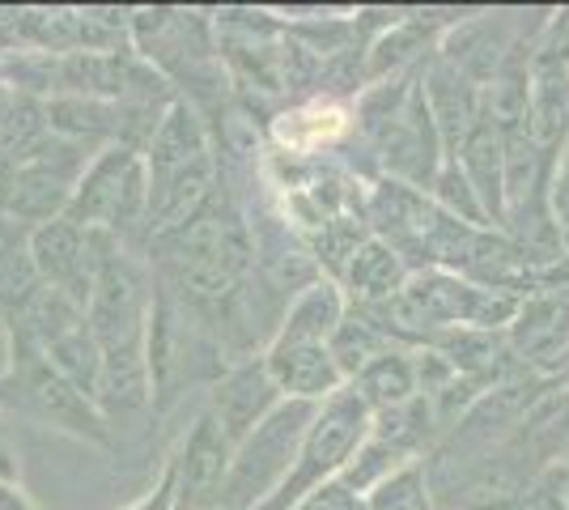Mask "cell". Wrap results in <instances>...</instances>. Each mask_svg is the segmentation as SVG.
Returning a JSON list of instances; mask_svg holds the SVG:
<instances>
[{"mask_svg": "<svg viewBox=\"0 0 569 510\" xmlns=\"http://www.w3.org/2000/svg\"><path fill=\"white\" fill-rule=\"evenodd\" d=\"M370 404L361 400V391L349 383L336 396H328L319 404V413L310 421L307 438L298 447V460L289 468L284 486L256 510H293L298 502H307L315 489L332 486L336 477L357 460V451L366 447L370 438Z\"/></svg>", "mask_w": 569, "mask_h": 510, "instance_id": "6da1fadb", "label": "cell"}, {"mask_svg": "<svg viewBox=\"0 0 569 510\" xmlns=\"http://www.w3.org/2000/svg\"><path fill=\"white\" fill-rule=\"evenodd\" d=\"M0 409L43 421L51 430H64V434L98 442V447H111L107 413L81 388H72L39 349L13 344V366L0 383Z\"/></svg>", "mask_w": 569, "mask_h": 510, "instance_id": "7a4b0ae2", "label": "cell"}, {"mask_svg": "<svg viewBox=\"0 0 569 510\" xmlns=\"http://www.w3.org/2000/svg\"><path fill=\"white\" fill-rule=\"evenodd\" d=\"M64 218L102 234H141L149 218V167L144 149L107 146L90 158Z\"/></svg>", "mask_w": 569, "mask_h": 510, "instance_id": "3957f363", "label": "cell"}, {"mask_svg": "<svg viewBox=\"0 0 569 510\" xmlns=\"http://www.w3.org/2000/svg\"><path fill=\"white\" fill-rule=\"evenodd\" d=\"M315 413H319V404H310V400H281L277 413L268 417L256 434L247 438V442H238L217 510L263 507L284 486V477H289V468L298 460V447H302Z\"/></svg>", "mask_w": 569, "mask_h": 510, "instance_id": "277c9868", "label": "cell"}, {"mask_svg": "<svg viewBox=\"0 0 569 510\" xmlns=\"http://www.w3.org/2000/svg\"><path fill=\"white\" fill-rule=\"evenodd\" d=\"M153 298L158 290L149 272L119 247V239H111L94 268V290H90V311H86L98 344L119 349V344H137L149 337Z\"/></svg>", "mask_w": 569, "mask_h": 510, "instance_id": "5b68a950", "label": "cell"}, {"mask_svg": "<svg viewBox=\"0 0 569 510\" xmlns=\"http://www.w3.org/2000/svg\"><path fill=\"white\" fill-rule=\"evenodd\" d=\"M170 460H174V477H179V507L174 510H217L230 463H234V442L209 409L196 417L191 434Z\"/></svg>", "mask_w": 569, "mask_h": 510, "instance_id": "8992f818", "label": "cell"}, {"mask_svg": "<svg viewBox=\"0 0 569 510\" xmlns=\"http://www.w3.org/2000/svg\"><path fill=\"white\" fill-rule=\"evenodd\" d=\"M281 400V388L272 383V374H268V366L260 358V362L234 366L230 374L217 379L213 391H209V413L221 421V430L230 434L238 451V442H247L256 434L263 421L277 413Z\"/></svg>", "mask_w": 569, "mask_h": 510, "instance_id": "52a82bcc", "label": "cell"}, {"mask_svg": "<svg viewBox=\"0 0 569 510\" xmlns=\"http://www.w3.org/2000/svg\"><path fill=\"white\" fill-rule=\"evenodd\" d=\"M263 366L272 374V383L281 388L284 400H310L323 404L328 396L345 388V374L336 366L328 344H310V340H272Z\"/></svg>", "mask_w": 569, "mask_h": 510, "instance_id": "ba28073f", "label": "cell"}, {"mask_svg": "<svg viewBox=\"0 0 569 510\" xmlns=\"http://www.w3.org/2000/svg\"><path fill=\"white\" fill-rule=\"evenodd\" d=\"M204 158H213V146H209V132H204V120L196 116V107H188L183 98L162 107V120H158L149 146H144L149 183L170 179V174L196 167Z\"/></svg>", "mask_w": 569, "mask_h": 510, "instance_id": "9c48e42d", "label": "cell"}, {"mask_svg": "<svg viewBox=\"0 0 569 510\" xmlns=\"http://www.w3.org/2000/svg\"><path fill=\"white\" fill-rule=\"evenodd\" d=\"M340 323H345V302H340L336 286L319 281V286H310V290L289 307V316H284L277 340H310V344H328V340L336 337V328H340Z\"/></svg>", "mask_w": 569, "mask_h": 510, "instance_id": "30bf717a", "label": "cell"}, {"mask_svg": "<svg viewBox=\"0 0 569 510\" xmlns=\"http://www.w3.org/2000/svg\"><path fill=\"white\" fill-rule=\"evenodd\" d=\"M43 358L69 379L72 388H81L98 404V388H102V344L90 332V323L69 332L64 340H56Z\"/></svg>", "mask_w": 569, "mask_h": 510, "instance_id": "8fae6325", "label": "cell"}, {"mask_svg": "<svg viewBox=\"0 0 569 510\" xmlns=\"http://www.w3.org/2000/svg\"><path fill=\"white\" fill-rule=\"evenodd\" d=\"M51 137V120H48V102H34V98H13L9 116L0 123V158L9 167H22L34 149Z\"/></svg>", "mask_w": 569, "mask_h": 510, "instance_id": "7c38bea8", "label": "cell"}, {"mask_svg": "<svg viewBox=\"0 0 569 510\" xmlns=\"http://www.w3.org/2000/svg\"><path fill=\"white\" fill-rule=\"evenodd\" d=\"M353 388L361 391V400L370 409H400L408 404V396L417 388V374H412V362L400 358V353H382L366 366L353 379Z\"/></svg>", "mask_w": 569, "mask_h": 510, "instance_id": "4fadbf2b", "label": "cell"}, {"mask_svg": "<svg viewBox=\"0 0 569 510\" xmlns=\"http://www.w3.org/2000/svg\"><path fill=\"white\" fill-rule=\"evenodd\" d=\"M403 286V268L396 260V251L382 243L357 247V256L349 260V290L366 302H379V298H396Z\"/></svg>", "mask_w": 569, "mask_h": 510, "instance_id": "5bb4252c", "label": "cell"}, {"mask_svg": "<svg viewBox=\"0 0 569 510\" xmlns=\"http://www.w3.org/2000/svg\"><path fill=\"white\" fill-rule=\"evenodd\" d=\"M328 349H332V358H336V366H340V374H345V379H349V374L357 379V374L375 362V358L387 353V349H382L379 328L361 316L345 319V323L336 328V337L328 340Z\"/></svg>", "mask_w": 569, "mask_h": 510, "instance_id": "9a60e30c", "label": "cell"}, {"mask_svg": "<svg viewBox=\"0 0 569 510\" xmlns=\"http://www.w3.org/2000/svg\"><path fill=\"white\" fill-rule=\"evenodd\" d=\"M43 286H48V281L39 277V268H34V260H30V251L13 256V260H0V319L9 323V319L22 316V307L43 290Z\"/></svg>", "mask_w": 569, "mask_h": 510, "instance_id": "2e32d148", "label": "cell"}, {"mask_svg": "<svg viewBox=\"0 0 569 510\" xmlns=\"http://www.w3.org/2000/svg\"><path fill=\"white\" fill-rule=\"evenodd\" d=\"M370 510H429L426 502V477L417 463H403L396 468L370 498Z\"/></svg>", "mask_w": 569, "mask_h": 510, "instance_id": "e0dca14e", "label": "cell"}, {"mask_svg": "<svg viewBox=\"0 0 569 510\" xmlns=\"http://www.w3.org/2000/svg\"><path fill=\"white\" fill-rule=\"evenodd\" d=\"M340 128H345V116L336 107H310V111H298V116H284L281 141L284 146L310 149L319 146V141H332Z\"/></svg>", "mask_w": 569, "mask_h": 510, "instance_id": "ac0fdd59", "label": "cell"}, {"mask_svg": "<svg viewBox=\"0 0 569 510\" xmlns=\"http://www.w3.org/2000/svg\"><path fill=\"white\" fill-rule=\"evenodd\" d=\"M174 507H179V477H174V460H167L158 486L149 489L144 498H137L128 510H174Z\"/></svg>", "mask_w": 569, "mask_h": 510, "instance_id": "d6986e66", "label": "cell"}, {"mask_svg": "<svg viewBox=\"0 0 569 510\" xmlns=\"http://www.w3.org/2000/svg\"><path fill=\"white\" fill-rule=\"evenodd\" d=\"M293 510H366V507H361V498H357L353 489L332 481V486L315 489L307 502H298Z\"/></svg>", "mask_w": 569, "mask_h": 510, "instance_id": "ffe728a7", "label": "cell"}, {"mask_svg": "<svg viewBox=\"0 0 569 510\" xmlns=\"http://www.w3.org/2000/svg\"><path fill=\"white\" fill-rule=\"evenodd\" d=\"M30 230H34V226H26V221L0 213V260H13V256L30 251Z\"/></svg>", "mask_w": 569, "mask_h": 510, "instance_id": "44dd1931", "label": "cell"}, {"mask_svg": "<svg viewBox=\"0 0 569 510\" xmlns=\"http://www.w3.org/2000/svg\"><path fill=\"white\" fill-rule=\"evenodd\" d=\"M0 481L4 486H22V463H18V451L0 438Z\"/></svg>", "mask_w": 569, "mask_h": 510, "instance_id": "7402d4cb", "label": "cell"}, {"mask_svg": "<svg viewBox=\"0 0 569 510\" xmlns=\"http://www.w3.org/2000/svg\"><path fill=\"white\" fill-rule=\"evenodd\" d=\"M0 510H34V502L26 498L22 486H4L0 481Z\"/></svg>", "mask_w": 569, "mask_h": 510, "instance_id": "603a6c76", "label": "cell"}, {"mask_svg": "<svg viewBox=\"0 0 569 510\" xmlns=\"http://www.w3.org/2000/svg\"><path fill=\"white\" fill-rule=\"evenodd\" d=\"M9 192H13V167L0 158V213L9 209Z\"/></svg>", "mask_w": 569, "mask_h": 510, "instance_id": "cb8c5ba5", "label": "cell"}, {"mask_svg": "<svg viewBox=\"0 0 569 510\" xmlns=\"http://www.w3.org/2000/svg\"><path fill=\"white\" fill-rule=\"evenodd\" d=\"M13 98H18V94H9V90H0V123H4V116H9V107H13Z\"/></svg>", "mask_w": 569, "mask_h": 510, "instance_id": "d4e9b609", "label": "cell"}]
</instances>
